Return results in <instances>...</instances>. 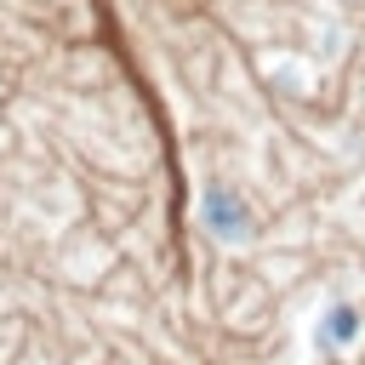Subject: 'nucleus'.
Here are the masks:
<instances>
[{"label": "nucleus", "mask_w": 365, "mask_h": 365, "mask_svg": "<svg viewBox=\"0 0 365 365\" xmlns=\"http://www.w3.org/2000/svg\"><path fill=\"white\" fill-rule=\"evenodd\" d=\"M200 217H205V228L217 234V240H251V211H245V200L234 194V188H205V200H200Z\"/></svg>", "instance_id": "f257e3e1"}, {"label": "nucleus", "mask_w": 365, "mask_h": 365, "mask_svg": "<svg viewBox=\"0 0 365 365\" xmlns=\"http://www.w3.org/2000/svg\"><path fill=\"white\" fill-rule=\"evenodd\" d=\"M359 331H365L359 308H354V302H331V308L319 314V331H314V336H319L325 348H354V342H359Z\"/></svg>", "instance_id": "f03ea898"}]
</instances>
